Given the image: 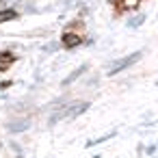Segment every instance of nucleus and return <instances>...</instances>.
<instances>
[{
    "mask_svg": "<svg viewBox=\"0 0 158 158\" xmlns=\"http://www.w3.org/2000/svg\"><path fill=\"white\" fill-rule=\"evenodd\" d=\"M89 108V102H78V104H72L69 108H65L63 113H56L52 119H50V123H56L59 119H63V117H78L80 113H85Z\"/></svg>",
    "mask_w": 158,
    "mask_h": 158,
    "instance_id": "f257e3e1",
    "label": "nucleus"
},
{
    "mask_svg": "<svg viewBox=\"0 0 158 158\" xmlns=\"http://www.w3.org/2000/svg\"><path fill=\"white\" fill-rule=\"evenodd\" d=\"M141 59V52H134V54H130V56H126V59H121V61H117L110 69H108V76H115V74H119L121 69H126V67H130L132 63H136Z\"/></svg>",
    "mask_w": 158,
    "mask_h": 158,
    "instance_id": "f03ea898",
    "label": "nucleus"
},
{
    "mask_svg": "<svg viewBox=\"0 0 158 158\" xmlns=\"http://www.w3.org/2000/svg\"><path fill=\"white\" fill-rule=\"evenodd\" d=\"M80 35H76V33H65L63 35V46L65 48H76V46H80Z\"/></svg>",
    "mask_w": 158,
    "mask_h": 158,
    "instance_id": "7ed1b4c3",
    "label": "nucleus"
},
{
    "mask_svg": "<svg viewBox=\"0 0 158 158\" xmlns=\"http://www.w3.org/2000/svg\"><path fill=\"white\" fill-rule=\"evenodd\" d=\"M115 5L119 9H134L139 5V0H115Z\"/></svg>",
    "mask_w": 158,
    "mask_h": 158,
    "instance_id": "20e7f679",
    "label": "nucleus"
},
{
    "mask_svg": "<svg viewBox=\"0 0 158 158\" xmlns=\"http://www.w3.org/2000/svg\"><path fill=\"white\" fill-rule=\"evenodd\" d=\"M13 54L11 52H0V67H7V65H11L13 63Z\"/></svg>",
    "mask_w": 158,
    "mask_h": 158,
    "instance_id": "39448f33",
    "label": "nucleus"
},
{
    "mask_svg": "<svg viewBox=\"0 0 158 158\" xmlns=\"http://www.w3.org/2000/svg\"><path fill=\"white\" fill-rule=\"evenodd\" d=\"M15 18H18V13H15V11H11V9L0 11V22H9V20H15Z\"/></svg>",
    "mask_w": 158,
    "mask_h": 158,
    "instance_id": "423d86ee",
    "label": "nucleus"
},
{
    "mask_svg": "<svg viewBox=\"0 0 158 158\" xmlns=\"http://www.w3.org/2000/svg\"><path fill=\"white\" fill-rule=\"evenodd\" d=\"M85 69H87V67H85V65H80V67H78V69H76V72H74V74H72V76H67V78H65V80H63V85H69V82H72V80H76V78H78V76H80V74H82V72H85Z\"/></svg>",
    "mask_w": 158,
    "mask_h": 158,
    "instance_id": "0eeeda50",
    "label": "nucleus"
},
{
    "mask_svg": "<svg viewBox=\"0 0 158 158\" xmlns=\"http://www.w3.org/2000/svg\"><path fill=\"white\" fill-rule=\"evenodd\" d=\"M26 126H28V121H18V123H9V130L11 132H22V130H26Z\"/></svg>",
    "mask_w": 158,
    "mask_h": 158,
    "instance_id": "6e6552de",
    "label": "nucleus"
}]
</instances>
